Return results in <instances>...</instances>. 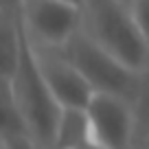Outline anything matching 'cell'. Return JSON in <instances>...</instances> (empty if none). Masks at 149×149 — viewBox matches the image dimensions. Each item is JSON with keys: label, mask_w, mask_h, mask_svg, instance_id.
I'll list each match as a JSON object with an SVG mask.
<instances>
[{"label": "cell", "mask_w": 149, "mask_h": 149, "mask_svg": "<svg viewBox=\"0 0 149 149\" xmlns=\"http://www.w3.org/2000/svg\"><path fill=\"white\" fill-rule=\"evenodd\" d=\"M84 31L145 77L149 68V40L136 22L127 0H86Z\"/></svg>", "instance_id": "cell-1"}, {"label": "cell", "mask_w": 149, "mask_h": 149, "mask_svg": "<svg viewBox=\"0 0 149 149\" xmlns=\"http://www.w3.org/2000/svg\"><path fill=\"white\" fill-rule=\"evenodd\" d=\"M2 81L11 88V94L20 107V114L29 127V134L37 140L42 149H53V138H55V127L61 105L53 97L42 70H40L35 48L26 37V33H24V48L18 70L11 79Z\"/></svg>", "instance_id": "cell-2"}, {"label": "cell", "mask_w": 149, "mask_h": 149, "mask_svg": "<svg viewBox=\"0 0 149 149\" xmlns=\"http://www.w3.org/2000/svg\"><path fill=\"white\" fill-rule=\"evenodd\" d=\"M59 51L81 70V74L88 79L94 92L118 94V97H125L134 103L136 99H140L145 77L132 70L130 66H125L110 51H105L84 29Z\"/></svg>", "instance_id": "cell-3"}, {"label": "cell", "mask_w": 149, "mask_h": 149, "mask_svg": "<svg viewBox=\"0 0 149 149\" xmlns=\"http://www.w3.org/2000/svg\"><path fill=\"white\" fill-rule=\"evenodd\" d=\"M18 18L37 48H64L84 29V7L66 0H22Z\"/></svg>", "instance_id": "cell-4"}, {"label": "cell", "mask_w": 149, "mask_h": 149, "mask_svg": "<svg viewBox=\"0 0 149 149\" xmlns=\"http://www.w3.org/2000/svg\"><path fill=\"white\" fill-rule=\"evenodd\" d=\"M86 114L97 143L105 145L107 149H132L136 134L134 101L118 94L94 92Z\"/></svg>", "instance_id": "cell-5"}, {"label": "cell", "mask_w": 149, "mask_h": 149, "mask_svg": "<svg viewBox=\"0 0 149 149\" xmlns=\"http://www.w3.org/2000/svg\"><path fill=\"white\" fill-rule=\"evenodd\" d=\"M35 48V57L53 97L61 107H81L86 110L94 88L88 84L81 70L59 51V48Z\"/></svg>", "instance_id": "cell-6"}, {"label": "cell", "mask_w": 149, "mask_h": 149, "mask_svg": "<svg viewBox=\"0 0 149 149\" xmlns=\"http://www.w3.org/2000/svg\"><path fill=\"white\" fill-rule=\"evenodd\" d=\"M24 31L18 13L0 11V77L11 79L22 59Z\"/></svg>", "instance_id": "cell-7"}, {"label": "cell", "mask_w": 149, "mask_h": 149, "mask_svg": "<svg viewBox=\"0 0 149 149\" xmlns=\"http://www.w3.org/2000/svg\"><path fill=\"white\" fill-rule=\"evenodd\" d=\"M92 138L90 121L86 110L81 107H61L55 127L53 149H77Z\"/></svg>", "instance_id": "cell-8"}, {"label": "cell", "mask_w": 149, "mask_h": 149, "mask_svg": "<svg viewBox=\"0 0 149 149\" xmlns=\"http://www.w3.org/2000/svg\"><path fill=\"white\" fill-rule=\"evenodd\" d=\"M2 149H42L31 134H2Z\"/></svg>", "instance_id": "cell-9"}, {"label": "cell", "mask_w": 149, "mask_h": 149, "mask_svg": "<svg viewBox=\"0 0 149 149\" xmlns=\"http://www.w3.org/2000/svg\"><path fill=\"white\" fill-rule=\"evenodd\" d=\"M127 2H130V9L134 13L136 22L140 24L143 33L149 40V0H127Z\"/></svg>", "instance_id": "cell-10"}, {"label": "cell", "mask_w": 149, "mask_h": 149, "mask_svg": "<svg viewBox=\"0 0 149 149\" xmlns=\"http://www.w3.org/2000/svg\"><path fill=\"white\" fill-rule=\"evenodd\" d=\"M20 5H22V0H0V11H13V13H18Z\"/></svg>", "instance_id": "cell-11"}, {"label": "cell", "mask_w": 149, "mask_h": 149, "mask_svg": "<svg viewBox=\"0 0 149 149\" xmlns=\"http://www.w3.org/2000/svg\"><path fill=\"white\" fill-rule=\"evenodd\" d=\"M77 149H107L105 145H101V143H97L94 138H90V140H86L81 147H77Z\"/></svg>", "instance_id": "cell-12"}, {"label": "cell", "mask_w": 149, "mask_h": 149, "mask_svg": "<svg viewBox=\"0 0 149 149\" xmlns=\"http://www.w3.org/2000/svg\"><path fill=\"white\" fill-rule=\"evenodd\" d=\"M66 2H72V5H79V7L86 5V0H66Z\"/></svg>", "instance_id": "cell-13"}, {"label": "cell", "mask_w": 149, "mask_h": 149, "mask_svg": "<svg viewBox=\"0 0 149 149\" xmlns=\"http://www.w3.org/2000/svg\"><path fill=\"white\" fill-rule=\"evenodd\" d=\"M145 149H149V140H147V147H145Z\"/></svg>", "instance_id": "cell-14"}]
</instances>
